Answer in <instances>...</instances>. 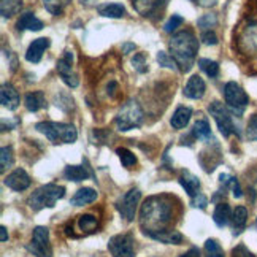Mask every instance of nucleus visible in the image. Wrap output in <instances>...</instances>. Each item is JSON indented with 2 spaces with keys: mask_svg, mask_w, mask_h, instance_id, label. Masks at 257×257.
<instances>
[{
  "mask_svg": "<svg viewBox=\"0 0 257 257\" xmlns=\"http://www.w3.org/2000/svg\"><path fill=\"white\" fill-rule=\"evenodd\" d=\"M170 221H172V203L165 197L154 195L145 200L140 211V225L148 236L159 232H165Z\"/></svg>",
  "mask_w": 257,
  "mask_h": 257,
  "instance_id": "nucleus-1",
  "label": "nucleus"
},
{
  "mask_svg": "<svg viewBox=\"0 0 257 257\" xmlns=\"http://www.w3.org/2000/svg\"><path fill=\"white\" fill-rule=\"evenodd\" d=\"M197 51H199V40H197V37L191 31H181L172 37L170 53L175 57L181 72L191 70Z\"/></svg>",
  "mask_w": 257,
  "mask_h": 257,
  "instance_id": "nucleus-2",
  "label": "nucleus"
},
{
  "mask_svg": "<svg viewBox=\"0 0 257 257\" xmlns=\"http://www.w3.org/2000/svg\"><path fill=\"white\" fill-rule=\"evenodd\" d=\"M65 195V187L64 186H59V184H45L29 197L27 205L31 206L34 211H40L43 208H53L56 205V202L59 199H62Z\"/></svg>",
  "mask_w": 257,
  "mask_h": 257,
  "instance_id": "nucleus-3",
  "label": "nucleus"
},
{
  "mask_svg": "<svg viewBox=\"0 0 257 257\" xmlns=\"http://www.w3.org/2000/svg\"><path fill=\"white\" fill-rule=\"evenodd\" d=\"M38 132H42L46 135V138L53 145L59 143H73L78 138V132L75 125L72 124H64V122H51V121H45V122H38L35 125Z\"/></svg>",
  "mask_w": 257,
  "mask_h": 257,
  "instance_id": "nucleus-4",
  "label": "nucleus"
},
{
  "mask_svg": "<svg viewBox=\"0 0 257 257\" xmlns=\"http://www.w3.org/2000/svg\"><path fill=\"white\" fill-rule=\"evenodd\" d=\"M142 121H143V111H142L140 105H138L135 100H131L121 108L119 113H117L114 124L117 127V131L127 132V131H131V128H135L140 125Z\"/></svg>",
  "mask_w": 257,
  "mask_h": 257,
  "instance_id": "nucleus-5",
  "label": "nucleus"
},
{
  "mask_svg": "<svg viewBox=\"0 0 257 257\" xmlns=\"http://www.w3.org/2000/svg\"><path fill=\"white\" fill-rule=\"evenodd\" d=\"M208 111L213 116V119L217 124V128H219L221 134L224 137H230L232 134L238 135V131H236V127L233 124V119H232V114H230L229 110H227V106L224 103L217 102V100L213 102L208 106Z\"/></svg>",
  "mask_w": 257,
  "mask_h": 257,
  "instance_id": "nucleus-6",
  "label": "nucleus"
},
{
  "mask_svg": "<svg viewBox=\"0 0 257 257\" xmlns=\"http://www.w3.org/2000/svg\"><path fill=\"white\" fill-rule=\"evenodd\" d=\"M224 98L230 110L236 114H241L243 110L249 103L248 94H246L243 91V87L240 84H236L235 81H230L224 86Z\"/></svg>",
  "mask_w": 257,
  "mask_h": 257,
  "instance_id": "nucleus-7",
  "label": "nucleus"
},
{
  "mask_svg": "<svg viewBox=\"0 0 257 257\" xmlns=\"http://www.w3.org/2000/svg\"><path fill=\"white\" fill-rule=\"evenodd\" d=\"M27 248L37 257H53V249L51 244H49V230L46 227H35L32 233V241Z\"/></svg>",
  "mask_w": 257,
  "mask_h": 257,
  "instance_id": "nucleus-8",
  "label": "nucleus"
},
{
  "mask_svg": "<svg viewBox=\"0 0 257 257\" xmlns=\"http://www.w3.org/2000/svg\"><path fill=\"white\" fill-rule=\"evenodd\" d=\"M142 192L138 189H131L128 192H125L119 200L114 203L116 210L119 211V214L124 217L125 221H134L135 219V213H137V206L138 202H140Z\"/></svg>",
  "mask_w": 257,
  "mask_h": 257,
  "instance_id": "nucleus-9",
  "label": "nucleus"
},
{
  "mask_svg": "<svg viewBox=\"0 0 257 257\" xmlns=\"http://www.w3.org/2000/svg\"><path fill=\"white\" fill-rule=\"evenodd\" d=\"M108 249L113 257H134V236L131 233L111 236L108 241Z\"/></svg>",
  "mask_w": 257,
  "mask_h": 257,
  "instance_id": "nucleus-10",
  "label": "nucleus"
},
{
  "mask_svg": "<svg viewBox=\"0 0 257 257\" xmlns=\"http://www.w3.org/2000/svg\"><path fill=\"white\" fill-rule=\"evenodd\" d=\"M169 0H132V5L138 15L143 18L157 19L161 18Z\"/></svg>",
  "mask_w": 257,
  "mask_h": 257,
  "instance_id": "nucleus-11",
  "label": "nucleus"
},
{
  "mask_svg": "<svg viewBox=\"0 0 257 257\" xmlns=\"http://www.w3.org/2000/svg\"><path fill=\"white\" fill-rule=\"evenodd\" d=\"M72 62H73V54L70 51H65L64 57L57 61V72L62 76V81L70 86V87H76L78 86V76L72 72Z\"/></svg>",
  "mask_w": 257,
  "mask_h": 257,
  "instance_id": "nucleus-12",
  "label": "nucleus"
},
{
  "mask_svg": "<svg viewBox=\"0 0 257 257\" xmlns=\"http://www.w3.org/2000/svg\"><path fill=\"white\" fill-rule=\"evenodd\" d=\"M5 186H8L10 189L18 191V192L26 191L27 187L31 186V176L27 175L26 170L16 169L15 172H12L5 178Z\"/></svg>",
  "mask_w": 257,
  "mask_h": 257,
  "instance_id": "nucleus-13",
  "label": "nucleus"
},
{
  "mask_svg": "<svg viewBox=\"0 0 257 257\" xmlns=\"http://www.w3.org/2000/svg\"><path fill=\"white\" fill-rule=\"evenodd\" d=\"M64 176L68 181H75L80 183L84 181L87 178H94V173L91 170V167L87 165V161L83 162V165H68L64 170Z\"/></svg>",
  "mask_w": 257,
  "mask_h": 257,
  "instance_id": "nucleus-14",
  "label": "nucleus"
},
{
  "mask_svg": "<svg viewBox=\"0 0 257 257\" xmlns=\"http://www.w3.org/2000/svg\"><path fill=\"white\" fill-rule=\"evenodd\" d=\"M205 91H206V84L202 80V76L192 75L184 87V95L187 98H192V100H199V98L205 95Z\"/></svg>",
  "mask_w": 257,
  "mask_h": 257,
  "instance_id": "nucleus-15",
  "label": "nucleus"
},
{
  "mask_svg": "<svg viewBox=\"0 0 257 257\" xmlns=\"http://www.w3.org/2000/svg\"><path fill=\"white\" fill-rule=\"evenodd\" d=\"M0 102H2L5 108L12 111L19 106V94L10 83L2 84V89H0Z\"/></svg>",
  "mask_w": 257,
  "mask_h": 257,
  "instance_id": "nucleus-16",
  "label": "nucleus"
},
{
  "mask_svg": "<svg viewBox=\"0 0 257 257\" xmlns=\"http://www.w3.org/2000/svg\"><path fill=\"white\" fill-rule=\"evenodd\" d=\"M48 46H49V38H37V40H34L31 46H29L26 53V59L32 64H38L42 61L43 53Z\"/></svg>",
  "mask_w": 257,
  "mask_h": 257,
  "instance_id": "nucleus-17",
  "label": "nucleus"
},
{
  "mask_svg": "<svg viewBox=\"0 0 257 257\" xmlns=\"http://www.w3.org/2000/svg\"><path fill=\"white\" fill-rule=\"evenodd\" d=\"M180 184L184 187V191L187 192V195L194 199L195 195H199L200 192V180L195 175H192L191 172L184 170L180 176Z\"/></svg>",
  "mask_w": 257,
  "mask_h": 257,
  "instance_id": "nucleus-18",
  "label": "nucleus"
},
{
  "mask_svg": "<svg viewBox=\"0 0 257 257\" xmlns=\"http://www.w3.org/2000/svg\"><path fill=\"white\" fill-rule=\"evenodd\" d=\"M191 116H192V110L187 106H180L176 108V111L173 113L172 119H170V124L173 128L176 131H180V128H184L187 125V122L191 121Z\"/></svg>",
  "mask_w": 257,
  "mask_h": 257,
  "instance_id": "nucleus-19",
  "label": "nucleus"
},
{
  "mask_svg": "<svg viewBox=\"0 0 257 257\" xmlns=\"http://www.w3.org/2000/svg\"><path fill=\"white\" fill-rule=\"evenodd\" d=\"M26 29H29V31H42L43 23L34 13L27 12L18 21V31H26Z\"/></svg>",
  "mask_w": 257,
  "mask_h": 257,
  "instance_id": "nucleus-20",
  "label": "nucleus"
},
{
  "mask_svg": "<svg viewBox=\"0 0 257 257\" xmlns=\"http://www.w3.org/2000/svg\"><path fill=\"white\" fill-rule=\"evenodd\" d=\"M95 200H97V192L92 189V187H84V189H80L72 197L70 203L75 206H83L87 203H92Z\"/></svg>",
  "mask_w": 257,
  "mask_h": 257,
  "instance_id": "nucleus-21",
  "label": "nucleus"
},
{
  "mask_svg": "<svg viewBox=\"0 0 257 257\" xmlns=\"http://www.w3.org/2000/svg\"><path fill=\"white\" fill-rule=\"evenodd\" d=\"M24 105L29 111H38L42 108L46 106V100H45V94L42 91H37V92H31L27 94L24 98Z\"/></svg>",
  "mask_w": 257,
  "mask_h": 257,
  "instance_id": "nucleus-22",
  "label": "nucleus"
},
{
  "mask_svg": "<svg viewBox=\"0 0 257 257\" xmlns=\"http://www.w3.org/2000/svg\"><path fill=\"white\" fill-rule=\"evenodd\" d=\"M232 219V214H230V206L227 203H219L216 206V210L213 213V221L217 227H224L229 224V221Z\"/></svg>",
  "mask_w": 257,
  "mask_h": 257,
  "instance_id": "nucleus-23",
  "label": "nucleus"
},
{
  "mask_svg": "<svg viewBox=\"0 0 257 257\" xmlns=\"http://www.w3.org/2000/svg\"><path fill=\"white\" fill-rule=\"evenodd\" d=\"M246 221H248V210L244 206H236L232 214V222H233V233L238 235L243 232Z\"/></svg>",
  "mask_w": 257,
  "mask_h": 257,
  "instance_id": "nucleus-24",
  "label": "nucleus"
},
{
  "mask_svg": "<svg viewBox=\"0 0 257 257\" xmlns=\"http://www.w3.org/2000/svg\"><path fill=\"white\" fill-rule=\"evenodd\" d=\"M151 238L156 241L165 243V244H180L183 241V235L178 230H165V232L151 235Z\"/></svg>",
  "mask_w": 257,
  "mask_h": 257,
  "instance_id": "nucleus-25",
  "label": "nucleus"
},
{
  "mask_svg": "<svg viewBox=\"0 0 257 257\" xmlns=\"http://www.w3.org/2000/svg\"><path fill=\"white\" fill-rule=\"evenodd\" d=\"M192 134L197 140H213V135H211V128H210V124L206 119H199L195 124H194V128H192Z\"/></svg>",
  "mask_w": 257,
  "mask_h": 257,
  "instance_id": "nucleus-26",
  "label": "nucleus"
},
{
  "mask_svg": "<svg viewBox=\"0 0 257 257\" xmlns=\"http://www.w3.org/2000/svg\"><path fill=\"white\" fill-rule=\"evenodd\" d=\"M98 13L105 18H122L125 15V8L121 4H106L98 7Z\"/></svg>",
  "mask_w": 257,
  "mask_h": 257,
  "instance_id": "nucleus-27",
  "label": "nucleus"
},
{
  "mask_svg": "<svg viewBox=\"0 0 257 257\" xmlns=\"http://www.w3.org/2000/svg\"><path fill=\"white\" fill-rule=\"evenodd\" d=\"M23 7L21 0H2L0 2V12H2L4 18H12L15 16Z\"/></svg>",
  "mask_w": 257,
  "mask_h": 257,
  "instance_id": "nucleus-28",
  "label": "nucleus"
},
{
  "mask_svg": "<svg viewBox=\"0 0 257 257\" xmlns=\"http://www.w3.org/2000/svg\"><path fill=\"white\" fill-rule=\"evenodd\" d=\"M72 4V0H43V5L49 13L59 16L64 13V10Z\"/></svg>",
  "mask_w": 257,
  "mask_h": 257,
  "instance_id": "nucleus-29",
  "label": "nucleus"
},
{
  "mask_svg": "<svg viewBox=\"0 0 257 257\" xmlns=\"http://www.w3.org/2000/svg\"><path fill=\"white\" fill-rule=\"evenodd\" d=\"M219 180H221V183L224 184V187H230V189L233 191V197L235 199H240V197L243 195V192H241V187H240V184H238V181H236V178H233V176H230V175H221L219 176Z\"/></svg>",
  "mask_w": 257,
  "mask_h": 257,
  "instance_id": "nucleus-30",
  "label": "nucleus"
},
{
  "mask_svg": "<svg viewBox=\"0 0 257 257\" xmlns=\"http://www.w3.org/2000/svg\"><path fill=\"white\" fill-rule=\"evenodd\" d=\"M199 67H200V70L205 72L210 78H216L219 75V64L210 61V59H199Z\"/></svg>",
  "mask_w": 257,
  "mask_h": 257,
  "instance_id": "nucleus-31",
  "label": "nucleus"
},
{
  "mask_svg": "<svg viewBox=\"0 0 257 257\" xmlns=\"http://www.w3.org/2000/svg\"><path fill=\"white\" fill-rule=\"evenodd\" d=\"M203 251H205V257H225L221 244L213 238L206 240V243L203 246Z\"/></svg>",
  "mask_w": 257,
  "mask_h": 257,
  "instance_id": "nucleus-32",
  "label": "nucleus"
},
{
  "mask_svg": "<svg viewBox=\"0 0 257 257\" xmlns=\"http://www.w3.org/2000/svg\"><path fill=\"white\" fill-rule=\"evenodd\" d=\"M0 159H2V167H0V170L5 172L8 167H12L13 162H15V154H13V148L12 146H4L2 151H0Z\"/></svg>",
  "mask_w": 257,
  "mask_h": 257,
  "instance_id": "nucleus-33",
  "label": "nucleus"
},
{
  "mask_svg": "<svg viewBox=\"0 0 257 257\" xmlns=\"http://www.w3.org/2000/svg\"><path fill=\"white\" fill-rule=\"evenodd\" d=\"M116 154L119 156V159L122 162V165L125 169H132V167L137 164V157L132 151L125 150V148H119V150H116Z\"/></svg>",
  "mask_w": 257,
  "mask_h": 257,
  "instance_id": "nucleus-34",
  "label": "nucleus"
},
{
  "mask_svg": "<svg viewBox=\"0 0 257 257\" xmlns=\"http://www.w3.org/2000/svg\"><path fill=\"white\" fill-rule=\"evenodd\" d=\"M78 225H80V229L83 232H92L97 227V217L92 214H83L78 219Z\"/></svg>",
  "mask_w": 257,
  "mask_h": 257,
  "instance_id": "nucleus-35",
  "label": "nucleus"
},
{
  "mask_svg": "<svg viewBox=\"0 0 257 257\" xmlns=\"http://www.w3.org/2000/svg\"><path fill=\"white\" fill-rule=\"evenodd\" d=\"M157 62H159V64H161L162 67H165V68H170V70H178V64H176V61H175V59H172L165 51L157 53Z\"/></svg>",
  "mask_w": 257,
  "mask_h": 257,
  "instance_id": "nucleus-36",
  "label": "nucleus"
},
{
  "mask_svg": "<svg viewBox=\"0 0 257 257\" xmlns=\"http://www.w3.org/2000/svg\"><path fill=\"white\" fill-rule=\"evenodd\" d=\"M183 24V18L181 16H178V15H173L169 21L165 23V26H164V31L167 32V34H172L173 31H176L178 27H180Z\"/></svg>",
  "mask_w": 257,
  "mask_h": 257,
  "instance_id": "nucleus-37",
  "label": "nucleus"
},
{
  "mask_svg": "<svg viewBox=\"0 0 257 257\" xmlns=\"http://www.w3.org/2000/svg\"><path fill=\"white\" fill-rule=\"evenodd\" d=\"M132 65H134V68L138 72V73H145L146 70H148V65H146V59H145V56L143 54H135V57L132 59Z\"/></svg>",
  "mask_w": 257,
  "mask_h": 257,
  "instance_id": "nucleus-38",
  "label": "nucleus"
},
{
  "mask_svg": "<svg viewBox=\"0 0 257 257\" xmlns=\"http://www.w3.org/2000/svg\"><path fill=\"white\" fill-rule=\"evenodd\" d=\"M246 137H248V140H251V142L257 140V114H254L249 119L248 128H246Z\"/></svg>",
  "mask_w": 257,
  "mask_h": 257,
  "instance_id": "nucleus-39",
  "label": "nucleus"
},
{
  "mask_svg": "<svg viewBox=\"0 0 257 257\" xmlns=\"http://www.w3.org/2000/svg\"><path fill=\"white\" fill-rule=\"evenodd\" d=\"M216 23H217V19L214 15H205L199 19V21H197V24H199V27H202V29H210Z\"/></svg>",
  "mask_w": 257,
  "mask_h": 257,
  "instance_id": "nucleus-40",
  "label": "nucleus"
},
{
  "mask_svg": "<svg viewBox=\"0 0 257 257\" xmlns=\"http://www.w3.org/2000/svg\"><path fill=\"white\" fill-rule=\"evenodd\" d=\"M232 257H255L244 244H238L236 248H233L232 251Z\"/></svg>",
  "mask_w": 257,
  "mask_h": 257,
  "instance_id": "nucleus-41",
  "label": "nucleus"
},
{
  "mask_svg": "<svg viewBox=\"0 0 257 257\" xmlns=\"http://www.w3.org/2000/svg\"><path fill=\"white\" fill-rule=\"evenodd\" d=\"M202 42H203L205 45H216V43H217V37H216L214 32L206 31V32L202 34Z\"/></svg>",
  "mask_w": 257,
  "mask_h": 257,
  "instance_id": "nucleus-42",
  "label": "nucleus"
},
{
  "mask_svg": "<svg viewBox=\"0 0 257 257\" xmlns=\"http://www.w3.org/2000/svg\"><path fill=\"white\" fill-rule=\"evenodd\" d=\"M206 202H208V200H206V197L202 195V194L195 195L194 199H191V205L195 206V208H199V206H200V208H205V206H206Z\"/></svg>",
  "mask_w": 257,
  "mask_h": 257,
  "instance_id": "nucleus-43",
  "label": "nucleus"
},
{
  "mask_svg": "<svg viewBox=\"0 0 257 257\" xmlns=\"http://www.w3.org/2000/svg\"><path fill=\"white\" fill-rule=\"evenodd\" d=\"M180 257H200V249L199 248H191L186 254H183Z\"/></svg>",
  "mask_w": 257,
  "mask_h": 257,
  "instance_id": "nucleus-44",
  "label": "nucleus"
},
{
  "mask_svg": "<svg viewBox=\"0 0 257 257\" xmlns=\"http://www.w3.org/2000/svg\"><path fill=\"white\" fill-rule=\"evenodd\" d=\"M135 49H137L135 43H124V45H122V53H124V54H128L131 51H135Z\"/></svg>",
  "mask_w": 257,
  "mask_h": 257,
  "instance_id": "nucleus-45",
  "label": "nucleus"
},
{
  "mask_svg": "<svg viewBox=\"0 0 257 257\" xmlns=\"http://www.w3.org/2000/svg\"><path fill=\"white\" fill-rule=\"evenodd\" d=\"M0 240H2V241H7L8 240V233H7V229H5L4 225L0 227Z\"/></svg>",
  "mask_w": 257,
  "mask_h": 257,
  "instance_id": "nucleus-46",
  "label": "nucleus"
}]
</instances>
